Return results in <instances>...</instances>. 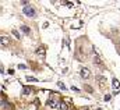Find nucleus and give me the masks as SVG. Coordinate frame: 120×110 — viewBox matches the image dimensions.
<instances>
[{
    "instance_id": "nucleus-15",
    "label": "nucleus",
    "mask_w": 120,
    "mask_h": 110,
    "mask_svg": "<svg viewBox=\"0 0 120 110\" xmlns=\"http://www.w3.org/2000/svg\"><path fill=\"white\" fill-rule=\"evenodd\" d=\"M3 105H4V102H3V100L0 99V106H3Z\"/></svg>"
},
{
    "instance_id": "nucleus-2",
    "label": "nucleus",
    "mask_w": 120,
    "mask_h": 110,
    "mask_svg": "<svg viewBox=\"0 0 120 110\" xmlns=\"http://www.w3.org/2000/svg\"><path fill=\"white\" fill-rule=\"evenodd\" d=\"M46 105H48L49 107H52V109H57V107H59V102L56 100L55 95H53V96H52V98H50V99L46 102Z\"/></svg>"
},
{
    "instance_id": "nucleus-11",
    "label": "nucleus",
    "mask_w": 120,
    "mask_h": 110,
    "mask_svg": "<svg viewBox=\"0 0 120 110\" xmlns=\"http://www.w3.org/2000/svg\"><path fill=\"white\" fill-rule=\"evenodd\" d=\"M36 52H38V53H39V55L42 56V57H45V50H43V49H42V48H39V49H38V50H36Z\"/></svg>"
},
{
    "instance_id": "nucleus-9",
    "label": "nucleus",
    "mask_w": 120,
    "mask_h": 110,
    "mask_svg": "<svg viewBox=\"0 0 120 110\" xmlns=\"http://www.w3.org/2000/svg\"><path fill=\"white\" fill-rule=\"evenodd\" d=\"M30 93H31V88L30 86H25V88L22 89V95H24V96H28Z\"/></svg>"
},
{
    "instance_id": "nucleus-14",
    "label": "nucleus",
    "mask_w": 120,
    "mask_h": 110,
    "mask_svg": "<svg viewBox=\"0 0 120 110\" xmlns=\"http://www.w3.org/2000/svg\"><path fill=\"white\" fill-rule=\"evenodd\" d=\"M108 100H110V95H106L105 96V102H108Z\"/></svg>"
},
{
    "instance_id": "nucleus-20",
    "label": "nucleus",
    "mask_w": 120,
    "mask_h": 110,
    "mask_svg": "<svg viewBox=\"0 0 120 110\" xmlns=\"http://www.w3.org/2000/svg\"><path fill=\"white\" fill-rule=\"evenodd\" d=\"M25 110H28V109H25Z\"/></svg>"
},
{
    "instance_id": "nucleus-8",
    "label": "nucleus",
    "mask_w": 120,
    "mask_h": 110,
    "mask_svg": "<svg viewBox=\"0 0 120 110\" xmlns=\"http://www.w3.org/2000/svg\"><path fill=\"white\" fill-rule=\"evenodd\" d=\"M21 31H22V33H25V35H30V33H31V29L28 27H25V25H22V27H21Z\"/></svg>"
},
{
    "instance_id": "nucleus-6",
    "label": "nucleus",
    "mask_w": 120,
    "mask_h": 110,
    "mask_svg": "<svg viewBox=\"0 0 120 110\" xmlns=\"http://www.w3.org/2000/svg\"><path fill=\"white\" fill-rule=\"evenodd\" d=\"M112 86H113V89L115 91H119V88H120V82L116 80V78H113L112 80Z\"/></svg>"
},
{
    "instance_id": "nucleus-17",
    "label": "nucleus",
    "mask_w": 120,
    "mask_h": 110,
    "mask_svg": "<svg viewBox=\"0 0 120 110\" xmlns=\"http://www.w3.org/2000/svg\"><path fill=\"white\" fill-rule=\"evenodd\" d=\"M96 110H102V109H96Z\"/></svg>"
},
{
    "instance_id": "nucleus-7",
    "label": "nucleus",
    "mask_w": 120,
    "mask_h": 110,
    "mask_svg": "<svg viewBox=\"0 0 120 110\" xmlns=\"http://www.w3.org/2000/svg\"><path fill=\"white\" fill-rule=\"evenodd\" d=\"M59 109L60 110H70V106H68L66 102H60L59 103Z\"/></svg>"
},
{
    "instance_id": "nucleus-13",
    "label": "nucleus",
    "mask_w": 120,
    "mask_h": 110,
    "mask_svg": "<svg viewBox=\"0 0 120 110\" xmlns=\"http://www.w3.org/2000/svg\"><path fill=\"white\" fill-rule=\"evenodd\" d=\"M27 81H36V78H32V77H27Z\"/></svg>"
},
{
    "instance_id": "nucleus-1",
    "label": "nucleus",
    "mask_w": 120,
    "mask_h": 110,
    "mask_svg": "<svg viewBox=\"0 0 120 110\" xmlns=\"http://www.w3.org/2000/svg\"><path fill=\"white\" fill-rule=\"evenodd\" d=\"M22 13L27 15V17H30V18H35L36 17V11H35V8L32 7V6H25L24 8H22Z\"/></svg>"
},
{
    "instance_id": "nucleus-19",
    "label": "nucleus",
    "mask_w": 120,
    "mask_h": 110,
    "mask_svg": "<svg viewBox=\"0 0 120 110\" xmlns=\"http://www.w3.org/2000/svg\"><path fill=\"white\" fill-rule=\"evenodd\" d=\"M0 10H1V7H0Z\"/></svg>"
},
{
    "instance_id": "nucleus-3",
    "label": "nucleus",
    "mask_w": 120,
    "mask_h": 110,
    "mask_svg": "<svg viewBox=\"0 0 120 110\" xmlns=\"http://www.w3.org/2000/svg\"><path fill=\"white\" fill-rule=\"evenodd\" d=\"M80 75H81L84 80H88V78L91 77V71L87 68V67H82V68H81V71H80Z\"/></svg>"
},
{
    "instance_id": "nucleus-18",
    "label": "nucleus",
    "mask_w": 120,
    "mask_h": 110,
    "mask_svg": "<svg viewBox=\"0 0 120 110\" xmlns=\"http://www.w3.org/2000/svg\"><path fill=\"white\" fill-rule=\"evenodd\" d=\"M119 48H120V42H119Z\"/></svg>"
},
{
    "instance_id": "nucleus-16",
    "label": "nucleus",
    "mask_w": 120,
    "mask_h": 110,
    "mask_svg": "<svg viewBox=\"0 0 120 110\" xmlns=\"http://www.w3.org/2000/svg\"><path fill=\"white\" fill-rule=\"evenodd\" d=\"M82 110H91V109H90V107H84Z\"/></svg>"
},
{
    "instance_id": "nucleus-12",
    "label": "nucleus",
    "mask_w": 120,
    "mask_h": 110,
    "mask_svg": "<svg viewBox=\"0 0 120 110\" xmlns=\"http://www.w3.org/2000/svg\"><path fill=\"white\" fill-rule=\"evenodd\" d=\"M57 85H59V86L61 88V89H63V91H66V89H67V88L64 86V84H63V82H57Z\"/></svg>"
},
{
    "instance_id": "nucleus-5",
    "label": "nucleus",
    "mask_w": 120,
    "mask_h": 110,
    "mask_svg": "<svg viewBox=\"0 0 120 110\" xmlns=\"http://www.w3.org/2000/svg\"><path fill=\"white\" fill-rule=\"evenodd\" d=\"M10 43V38L8 36H0V46H7Z\"/></svg>"
},
{
    "instance_id": "nucleus-4",
    "label": "nucleus",
    "mask_w": 120,
    "mask_h": 110,
    "mask_svg": "<svg viewBox=\"0 0 120 110\" xmlns=\"http://www.w3.org/2000/svg\"><path fill=\"white\" fill-rule=\"evenodd\" d=\"M94 63H95L96 66H102V60H101V57H99V53L96 52V49H94Z\"/></svg>"
},
{
    "instance_id": "nucleus-10",
    "label": "nucleus",
    "mask_w": 120,
    "mask_h": 110,
    "mask_svg": "<svg viewBox=\"0 0 120 110\" xmlns=\"http://www.w3.org/2000/svg\"><path fill=\"white\" fill-rule=\"evenodd\" d=\"M13 35H14L17 39H20V38H21V35H20V32H18L17 29H13Z\"/></svg>"
}]
</instances>
